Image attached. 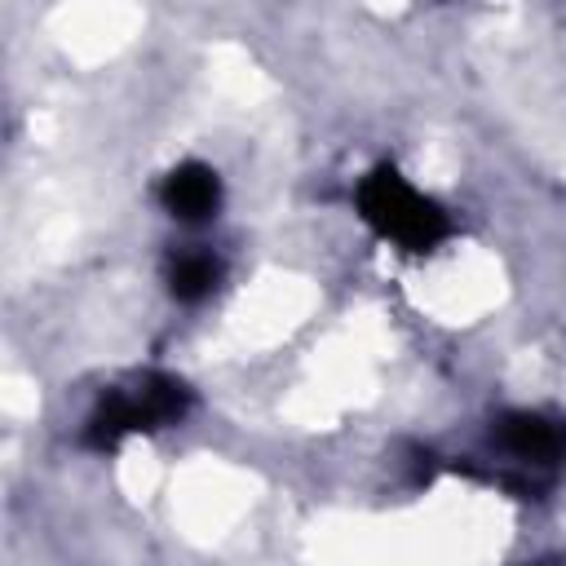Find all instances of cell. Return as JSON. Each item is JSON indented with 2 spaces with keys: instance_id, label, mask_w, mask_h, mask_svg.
Masks as SVG:
<instances>
[{
  "instance_id": "cell-1",
  "label": "cell",
  "mask_w": 566,
  "mask_h": 566,
  "mask_svg": "<svg viewBox=\"0 0 566 566\" xmlns=\"http://www.w3.org/2000/svg\"><path fill=\"white\" fill-rule=\"evenodd\" d=\"M195 394L186 380L168 371H142L124 385H111L97 407L84 420V447L93 451H115L133 433H155L168 424H181L190 411Z\"/></svg>"
},
{
  "instance_id": "cell-2",
  "label": "cell",
  "mask_w": 566,
  "mask_h": 566,
  "mask_svg": "<svg viewBox=\"0 0 566 566\" xmlns=\"http://www.w3.org/2000/svg\"><path fill=\"white\" fill-rule=\"evenodd\" d=\"M354 208L385 243L416 252V256L433 252L451 234V217L442 212V203H433L424 190H416L394 164H376L358 181Z\"/></svg>"
},
{
  "instance_id": "cell-3",
  "label": "cell",
  "mask_w": 566,
  "mask_h": 566,
  "mask_svg": "<svg viewBox=\"0 0 566 566\" xmlns=\"http://www.w3.org/2000/svg\"><path fill=\"white\" fill-rule=\"evenodd\" d=\"M491 447L504 455V469H495L486 482L517 495L548 491L566 464V420L544 411H504L491 420Z\"/></svg>"
},
{
  "instance_id": "cell-4",
  "label": "cell",
  "mask_w": 566,
  "mask_h": 566,
  "mask_svg": "<svg viewBox=\"0 0 566 566\" xmlns=\"http://www.w3.org/2000/svg\"><path fill=\"white\" fill-rule=\"evenodd\" d=\"M159 203L181 226H199V221L217 217V208H221V177H217V168H208L199 159H186V164L168 168L164 181H159Z\"/></svg>"
},
{
  "instance_id": "cell-5",
  "label": "cell",
  "mask_w": 566,
  "mask_h": 566,
  "mask_svg": "<svg viewBox=\"0 0 566 566\" xmlns=\"http://www.w3.org/2000/svg\"><path fill=\"white\" fill-rule=\"evenodd\" d=\"M164 283H168V296L172 301L199 305L221 283V256L208 252V248H181V252H172L164 261Z\"/></svg>"
},
{
  "instance_id": "cell-6",
  "label": "cell",
  "mask_w": 566,
  "mask_h": 566,
  "mask_svg": "<svg viewBox=\"0 0 566 566\" xmlns=\"http://www.w3.org/2000/svg\"><path fill=\"white\" fill-rule=\"evenodd\" d=\"M526 566H566V553L562 557H539V562H526Z\"/></svg>"
}]
</instances>
